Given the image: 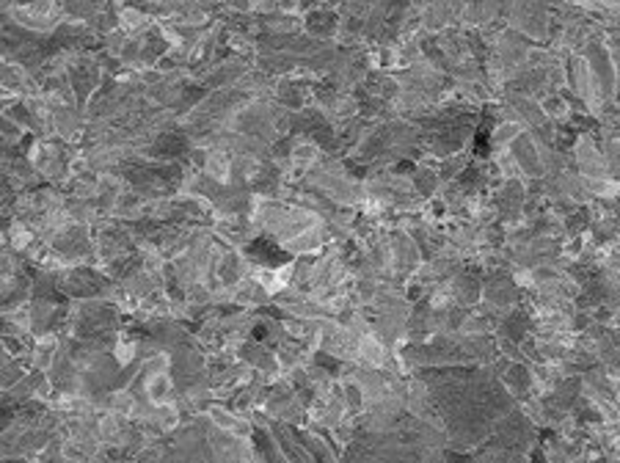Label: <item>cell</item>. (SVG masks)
<instances>
[{
    "mask_svg": "<svg viewBox=\"0 0 620 463\" xmlns=\"http://www.w3.org/2000/svg\"><path fill=\"white\" fill-rule=\"evenodd\" d=\"M166 391H168V378H155L152 380V397H155V400L160 394H166Z\"/></svg>",
    "mask_w": 620,
    "mask_h": 463,
    "instance_id": "cell-1",
    "label": "cell"
}]
</instances>
